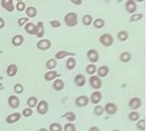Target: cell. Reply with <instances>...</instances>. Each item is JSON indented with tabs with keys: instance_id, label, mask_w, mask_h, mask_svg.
<instances>
[{
	"instance_id": "cell-12",
	"label": "cell",
	"mask_w": 147,
	"mask_h": 131,
	"mask_svg": "<svg viewBox=\"0 0 147 131\" xmlns=\"http://www.w3.org/2000/svg\"><path fill=\"white\" fill-rule=\"evenodd\" d=\"M8 104L13 109H17L20 106V100L16 96H10L8 99Z\"/></svg>"
},
{
	"instance_id": "cell-50",
	"label": "cell",
	"mask_w": 147,
	"mask_h": 131,
	"mask_svg": "<svg viewBox=\"0 0 147 131\" xmlns=\"http://www.w3.org/2000/svg\"><path fill=\"white\" fill-rule=\"evenodd\" d=\"M16 1H17V2H20V1H23V0H16Z\"/></svg>"
},
{
	"instance_id": "cell-51",
	"label": "cell",
	"mask_w": 147,
	"mask_h": 131,
	"mask_svg": "<svg viewBox=\"0 0 147 131\" xmlns=\"http://www.w3.org/2000/svg\"><path fill=\"white\" fill-rule=\"evenodd\" d=\"M112 131H120V130H112Z\"/></svg>"
},
{
	"instance_id": "cell-33",
	"label": "cell",
	"mask_w": 147,
	"mask_h": 131,
	"mask_svg": "<svg viewBox=\"0 0 147 131\" xmlns=\"http://www.w3.org/2000/svg\"><path fill=\"white\" fill-rule=\"evenodd\" d=\"M97 71V66L94 65V63H91L86 66V73L89 75H94V73H96Z\"/></svg>"
},
{
	"instance_id": "cell-1",
	"label": "cell",
	"mask_w": 147,
	"mask_h": 131,
	"mask_svg": "<svg viewBox=\"0 0 147 131\" xmlns=\"http://www.w3.org/2000/svg\"><path fill=\"white\" fill-rule=\"evenodd\" d=\"M64 23L68 27H74L78 25V15L76 13H68L65 15L64 18Z\"/></svg>"
},
{
	"instance_id": "cell-37",
	"label": "cell",
	"mask_w": 147,
	"mask_h": 131,
	"mask_svg": "<svg viewBox=\"0 0 147 131\" xmlns=\"http://www.w3.org/2000/svg\"><path fill=\"white\" fill-rule=\"evenodd\" d=\"M105 109L104 107L101 105H97L96 106H94V114L96 116H102L104 114Z\"/></svg>"
},
{
	"instance_id": "cell-35",
	"label": "cell",
	"mask_w": 147,
	"mask_h": 131,
	"mask_svg": "<svg viewBox=\"0 0 147 131\" xmlns=\"http://www.w3.org/2000/svg\"><path fill=\"white\" fill-rule=\"evenodd\" d=\"M140 114L136 112V111H133V112H131L129 114V119L130 121H132V122H136L140 120Z\"/></svg>"
},
{
	"instance_id": "cell-11",
	"label": "cell",
	"mask_w": 147,
	"mask_h": 131,
	"mask_svg": "<svg viewBox=\"0 0 147 131\" xmlns=\"http://www.w3.org/2000/svg\"><path fill=\"white\" fill-rule=\"evenodd\" d=\"M22 117V114H20V113H13V114H9V116L5 118V121L6 123L9 124H15L16 122L20 120Z\"/></svg>"
},
{
	"instance_id": "cell-13",
	"label": "cell",
	"mask_w": 147,
	"mask_h": 131,
	"mask_svg": "<svg viewBox=\"0 0 147 131\" xmlns=\"http://www.w3.org/2000/svg\"><path fill=\"white\" fill-rule=\"evenodd\" d=\"M102 99V93L98 90H96L91 93V97H90V101L93 104H98Z\"/></svg>"
},
{
	"instance_id": "cell-52",
	"label": "cell",
	"mask_w": 147,
	"mask_h": 131,
	"mask_svg": "<svg viewBox=\"0 0 147 131\" xmlns=\"http://www.w3.org/2000/svg\"><path fill=\"white\" fill-rule=\"evenodd\" d=\"M102 1H106V0H102Z\"/></svg>"
},
{
	"instance_id": "cell-29",
	"label": "cell",
	"mask_w": 147,
	"mask_h": 131,
	"mask_svg": "<svg viewBox=\"0 0 147 131\" xmlns=\"http://www.w3.org/2000/svg\"><path fill=\"white\" fill-rule=\"evenodd\" d=\"M61 117H62V118H65L67 120H68L69 122H74V120H76L77 116L76 114H74V112L70 111V112H67V113H65Z\"/></svg>"
},
{
	"instance_id": "cell-26",
	"label": "cell",
	"mask_w": 147,
	"mask_h": 131,
	"mask_svg": "<svg viewBox=\"0 0 147 131\" xmlns=\"http://www.w3.org/2000/svg\"><path fill=\"white\" fill-rule=\"evenodd\" d=\"M77 64V61L75 59V58H74L72 56L69 57L67 59V60L66 62V67L68 70H72L74 69L75 68Z\"/></svg>"
},
{
	"instance_id": "cell-14",
	"label": "cell",
	"mask_w": 147,
	"mask_h": 131,
	"mask_svg": "<svg viewBox=\"0 0 147 131\" xmlns=\"http://www.w3.org/2000/svg\"><path fill=\"white\" fill-rule=\"evenodd\" d=\"M104 109L105 111L109 115H115L117 113V111H118V106L115 104H113V103H108V104H106Z\"/></svg>"
},
{
	"instance_id": "cell-9",
	"label": "cell",
	"mask_w": 147,
	"mask_h": 131,
	"mask_svg": "<svg viewBox=\"0 0 147 131\" xmlns=\"http://www.w3.org/2000/svg\"><path fill=\"white\" fill-rule=\"evenodd\" d=\"M1 5L4 9L8 11L9 13H12L15 10L13 0H1Z\"/></svg>"
},
{
	"instance_id": "cell-15",
	"label": "cell",
	"mask_w": 147,
	"mask_h": 131,
	"mask_svg": "<svg viewBox=\"0 0 147 131\" xmlns=\"http://www.w3.org/2000/svg\"><path fill=\"white\" fill-rule=\"evenodd\" d=\"M74 83L78 87H83L86 84V78L82 74H78L74 77Z\"/></svg>"
},
{
	"instance_id": "cell-3",
	"label": "cell",
	"mask_w": 147,
	"mask_h": 131,
	"mask_svg": "<svg viewBox=\"0 0 147 131\" xmlns=\"http://www.w3.org/2000/svg\"><path fill=\"white\" fill-rule=\"evenodd\" d=\"M89 83L91 88L94 90H99L102 88V81L101 78L98 76H95V75H92L89 79Z\"/></svg>"
},
{
	"instance_id": "cell-31",
	"label": "cell",
	"mask_w": 147,
	"mask_h": 131,
	"mask_svg": "<svg viewBox=\"0 0 147 131\" xmlns=\"http://www.w3.org/2000/svg\"><path fill=\"white\" fill-rule=\"evenodd\" d=\"M117 37L118 39L121 42H125L129 39V33L125 30L120 31L118 34H117Z\"/></svg>"
},
{
	"instance_id": "cell-47",
	"label": "cell",
	"mask_w": 147,
	"mask_h": 131,
	"mask_svg": "<svg viewBox=\"0 0 147 131\" xmlns=\"http://www.w3.org/2000/svg\"><path fill=\"white\" fill-rule=\"evenodd\" d=\"M88 131H101L100 129L98 126H91V128L89 129Z\"/></svg>"
},
{
	"instance_id": "cell-41",
	"label": "cell",
	"mask_w": 147,
	"mask_h": 131,
	"mask_svg": "<svg viewBox=\"0 0 147 131\" xmlns=\"http://www.w3.org/2000/svg\"><path fill=\"white\" fill-rule=\"evenodd\" d=\"M13 90H14V91H15V93L16 94H21L24 91L23 86L21 83H16V84H15V86L13 87Z\"/></svg>"
},
{
	"instance_id": "cell-24",
	"label": "cell",
	"mask_w": 147,
	"mask_h": 131,
	"mask_svg": "<svg viewBox=\"0 0 147 131\" xmlns=\"http://www.w3.org/2000/svg\"><path fill=\"white\" fill-rule=\"evenodd\" d=\"M24 42V38L22 35H16L12 39V44L14 46H20Z\"/></svg>"
},
{
	"instance_id": "cell-32",
	"label": "cell",
	"mask_w": 147,
	"mask_h": 131,
	"mask_svg": "<svg viewBox=\"0 0 147 131\" xmlns=\"http://www.w3.org/2000/svg\"><path fill=\"white\" fill-rule=\"evenodd\" d=\"M144 15L142 13H133L131 17H130L129 22L130 23H134V22H137V21L141 20L142 19H143Z\"/></svg>"
},
{
	"instance_id": "cell-7",
	"label": "cell",
	"mask_w": 147,
	"mask_h": 131,
	"mask_svg": "<svg viewBox=\"0 0 147 131\" xmlns=\"http://www.w3.org/2000/svg\"><path fill=\"white\" fill-rule=\"evenodd\" d=\"M125 10L130 14H133L137 10V3L135 0H127L125 5Z\"/></svg>"
},
{
	"instance_id": "cell-20",
	"label": "cell",
	"mask_w": 147,
	"mask_h": 131,
	"mask_svg": "<svg viewBox=\"0 0 147 131\" xmlns=\"http://www.w3.org/2000/svg\"><path fill=\"white\" fill-rule=\"evenodd\" d=\"M18 72V67L16 64H10L6 69V74L9 77H13L16 75Z\"/></svg>"
},
{
	"instance_id": "cell-10",
	"label": "cell",
	"mask_w": 147,
	"mask_h": 131,
	"mask_svg": "<svg viewBox=\"0 0 147 131\" xmlns=\"http://www.w3.org/2000/svg\"><path fill=\"white\" fill-rule=\"evenodd\" d=\"M142 106V100L139 97H133L129 102V106L131 110H136Z\"/></svg>"
},
{
	"instance_id": "cell-25",
	"label": "cell",
	"mask_w": 147,
	"mask_h": 131,
	"mask_svg": "<svg viewBox=\"0 0 147 131\" xmlns=\"http://www.w3.org/2000/svg\"><path fill=\"white\" fill-rule=\"evenodd\" d=\"M132 59V55L129 52H123L119 55V59L122 63H129Z\"/></svg>"
},
{
	"instance_id": "cell-42",
	"label": "cell",
	"mask_w": 147,
	"mask_h": 131,
	"mask_svg": "<svg viewBox=\"0 0 147 131\" xmlns=\"http://www.w3.org/2000/svg\"><path fill=\"white\" fill-rule=\"evenodd\" d=\"M33 110H32V108H30V107H28V108H25L24 110H23V111H22V116H25V117H30V116H31L32 115H33Z\"/></svg>"
},
{
	"instance_id": "cell-46",
	"label": "cell",
	"mask_w": 147,
	"mask_h": 131,
	"mask_svg": "<svg viewBox=\"0 0 147 131\" xmlns=\"http://www.w3.org/2000/svg\"><path fill=\"white\" fill-rule=\"evenodd\" d=\"M4 26H5V21H4L3 18L0 17V29H3Z\"/></svg>"
},
{
	"instance_id": "cell-16",
	"label": "cell",
	"mask_w": 147,
	"mask_h": 131,
	"mask_svg": "<svg viewBox=\"0 0 147 131\" xmlns=\"http://www.w3.org/2000/svg\"><path fill=\"white\" fill-rule=\"evenodd\" d=\"M38 38H43L44 36V25L43 22H38L36 25V35Z\"/></svg>"
},
{
	"instance_id": "cell-8",
	"label": "cell",
	"mask_w": 147,
	"mask_h": 131,
	"mask_svg": "<svg viewBox=\"0 0 147 131\" xmlns=\"http://www.w3.org/2000/svg\"><path fill=\"white\" fill-rule=\"evenodd\" d=\"M89 102H90V100H89L88 96L82 95V96H79L78 98H76L75 105L78 107H84L88 105Z\"/></svg>"
},
{
	"instance_id": "cell-49",
	"label": "cell",
	"mask_w": 147,
	"mask_h": 131,
	"mask_svg": "<svg viewBox=\"0 0 147 131\" xmlns=\"http://www.w3.org/2000/svg\"><path fill=\"white\" fill-rule=\"evenodd\" d=\"M135 1H136V3H143L145 0H135Z\"/></svg>"
},
{
	"instance_id": "cell-5",
	"label": "cell",
	"mask_w": 147,
	"mask_h": 131,
	"mask_svg": "<svg viewBox=\"0 0 147 131\" xmlns=\"http://www.w3.org/2000/svg\"><path fill=\"white\" fill-rule=\"evenodd\" d=\"M36 107L37 113L40 115H45L48 112L49 105L48 103L46 100H40V102H38Z\"/></svg>"
},
{
	"instance_id": "cell-19",
	"label": "cell",
	"mask_w": 147,
	"mask_h": 131,
	"mask_svg": "<svg viewBox=\"0 0 147 131\" xmlns=\"http://www.w3.org/2000/svg\"><path fill=\"white\" fill-rule=\"evenodd\" d=\"M60 76L57 72L55 70H50L48 72H47V73L44 74V80L46 81H52L53 80H55L57 77H58Z\"/></svg>"
},
{
	"instance_id": "cell-39",
	"label": "cell",
	"mask_w": 147,
	"mask_h": 131,
	"mask_svg": "<svg viewBox=\"0 0 147 131\" xmlns=\"http://www.w3.org/2000/svg\"><path fill=\"white\" fill-rule=\"evenodd\" d=\"M15 8L16 9V10L19 11V12H23V11H25L26 5L23 1H20V2H17Z\"/></svg>"
},
{
	"instance_id": "cell-28",
	"label": "cell",
	"mask_w": 147,
	"mask_h": 131,
	"mask_svg": "<svg viewBox=\"0 0 147 131\" xmlns=\"http://www.w3.org/2000/svg\"><path fill=\"white\" fill-rule=\"evenodd\" d=\"M93 25L94 27L97 29H101L105 26V20L103 19H101V18H98L96 19H94V21H93Z\"/></svg>"
},
{
	"instance_id": "cell-4",
	"label": "cell",
	"mask_w": 147,
	"mask_h": 131,
	"mask_svg": "<svg viewBox=\"0 0 147 131\" xmlns=\"http://www.w3.org/2000/svg\"><path fill=\"white\" fill-rule=\"evenodd\" d=\"M52 46L51 41L48 39H41L36 43V48L41 51H47Z\"/></svg>"
},
{
	"instance_id": "cell-34",
	"label": "cell",
	"mask_w": 147,
	"mask_h": 131,
	"mask_svg": "<svg viewBox=\"0 0 147 131\" xmlns=\"http://www.w3.org/2000/svg\"><path fill=\"white\" fill-rule=\"evenodd\" d=\"M82 23H83L84 25H87V26L91 25L92 23H93V18H92L91 15L86 14L82 18Z\"/></svg>"
},
{
	"instance_id": "cell-30",
	"label": "cell",
	"mask_w": 147,
	"mask_h": 131,
	"mask_svg": "<svg viewBox=\"0 0 147 131\" xmlns=\"http://www.w3.org/2000/svg\"><path fill=\"white\" fill-rule=\"evenodd\" d=\"M26 104L30 108H34L38 104V99L36 96H30V97H29L27 101H26Z\"/></svg>"
},
{
	"instance_id": "cell-40",
	"label": "cell",
	"mask_w": 147,
	"mask_h": 131,
	"mask_svg": "<svg viewBox=\"0 0 147 131\" xmlns=\"http://www.w3.org/2000/svg\"><path fill=\"white\" fill-rule=\"evenodd\" d=\"M136 128L141 131H144L146 130V120H140L137 121Z\"/></svg>"
},
{
	"instance_id": "cell-48",
	"label": "cell",
	"mask_w": 147,
	"mask_h": 131,
	"mask_svg": "<svg viewBox=\"0 0 147 131\" xmlns=\"http://www.w3.org/2000/svg\"><path fill=\"white\" fill-rule=\"evenodd\" d=\"M38 131H50V130H48L47 129H46V128H41Z\"/></svg>"
},
{
	"instance_id": "cell-23",
	"label": "cell",
	"mask_w": 147,
	"mask_h": 131,
	"mask_svg": "<svg viewBox=\"0 0 147 131\" xmlns=\"http://www.w3.org/2000/svg\"><path fill=\"white\" fill-rule=\"evenodd\" d=\"M26 14L28 18H35L37 15V9L33 6H28L26 8Z\"/></svg>"
},
{
	"instance_id": "cell-6",
	"label": "cell",
	"mask_w": 147,
	"mask_h": 131,
	"mask_svg": "<svg viewBox=\"0 0 147 131\" xmlns=\"http://www.w3.org/2000/svg\"><path fill=\"white\" fill-rule=\"evenodd\" d=\"M87 58L91 63H95L99 60V53L98 52L94 49H91L87 52Z\"/></svg>"
},
{
	"instance_id": "cell-21",
	"label": "cell",
	"mask_w": 147,
	"mask_h": 131,
	"mask_svg": "<svg viewBox=\"0 0 147 131\" xmlns=\"http://www.w3.org/2000/svg\"><path fill=\"white\" fill-rule=\"evenodd\" d=\"M24 29L30 35H36V25L33 23H26Z\"/></svg>"
},
{
	"instance_id": "cell-43",
	"label": "cell",
	"mask_w": 147,
	"mask_h": 131,
	"mask_svg": "<svg viewBox=\"0 0 147 131\" xmlns=\"http://www.w3.org/2000/svg\"><path fill=\"white\" fill-rule=\"evenodd\" d=\"M29 19L28 17H22V18H20L19 19H18L17 23H18V25L19 26H23V25H25L26 23H27L29 22Z\"/></svg>"
},
{
	"instance_id": "cell-17",
	"label": "cell",
	"mask_w": 147,
	"mask_h": 131,
	"mask_svg": "<svg viewBox=\"0 0 147 131\" xmlns=\"http://www.w3.org/2000/svg\"><path fill=\"white\" fill-rule=\"evenodd\" d=\"M76 53H70V52H67V51L65 50H61L58 51L57 53H56L54 57L57 60H60V59H63L66 58L67 56H69V55H75Z\"/></svg>"
},
{
	"instance_id": "cell-2",
	"label": "cell",
	"mask_w": 147,
	"mask_h": 131,
	"mask_svg": "<svg viewBox=\"0 0 147 131\" xmlns=\"http://www.w3.org/2000/svg\"><path fill=\"white\" fill-rule=\"evenodd\" d=\"M99 43L105 47H110V46H112L113 43H114V38L109 33H104L102 35H100Z\"/></svg>"
},
{
	"instance_id": "cell-36",
	"label": "cell",
	"mask_w": 147,
	"mask_h": 131,
	"mask_svg": "<svg viewBox=\"0 0 147 131\" xmlns=\"http://www.w3.org/2000/svg\"><path fill=\"white\" fill-rule=\"evenodd\" d=\"M49 130L50 131H62L63 127L61 126V124H60L59 123H53L50 125Z\"/></svg>"
},
{
	"instance_id": "cell-27",
	"label": "cell",
	"mask_w": 147,
	"mask_h": 131,
	"mask_svg": "<svg viewBox=\"0 0 147 131\" xmlns=\"http://www.w3.org/2000/svg\"><path fill=\"white\" fill-rule=\"evenodd\" d=\"M57 66V60L56 59H50L46 63V68L49 70H53V69H55Z\"/></svg>"
},
{
	"instance_id": "cell-22",
	"label": "cell",
	"mask_w": 147,
	"mask_h": 131,
	"mask_svg": "<svg viewBox=\"0 0 147 131\" xmlns=\"http://www.w3.org/2000/svg\"><path fill=\"white\" fill-rule=\"evenodd\" d=\"M64 86H65L64 82L61 79H57L53 83V88L56 91H61L62 90H63Z\"/></svg>"
},
{
	"instance_id": "cell-18",
	"label": "cell",
	"mask_w": 147,
	"mask_h": 131,
	"mask_svg": "<svg viewBox=\"0 0 147 131\" xmlns=\"http://www.w3.org/2000/svg\"><path fill=\"white\" fill-rule=\"evenodd\" d=\"M96 73H98V76L100 78L105 77V76H108V74L109 73V66H100L98 69H97Z\"/></svg>"
},
{
	"instance_id": "cell-44",
	"label": "cell",
	"mask_w": 147,
	"mask_h": 131,
	"mask_svg": "<svg viewBox=\"0 0 147 131\" xmlns=\"http://www.w3.org/2000/svg\"><path fill=\"white\" fill-rule=\"evenodd\" d=\"M50 25H51V27L53 28H59L61 25V24L58 20L53 19V20H51V22H50Z\"/></svg>"
},
{
	"instance_id": "cell-45",
	"label": "cell",
	"mask_w": 147,
	"mask_h": 131,
	"mask_svg": "<svg viewBox=\"0 0 147 131\" xmlns=\"http://www.w3.org/2000/svg\"><path fill=\"white\" fill-rule=\"evenodd\" d=\"M70 1L76 5H81L82 4V0H70Z\"/></svg>"
},
{
	"instance_id": "cell-38",
	"label": "cell",
	"mask_w": 147,
	"mask_h": 131,
	"mask_svg": "<svg viewBox=\"0 0 147 131\" xmlns=\"http://www.w3.org/2000/svg\"><path fill=\"white\" fill-rule=\"evenodd\" d=\"M63 131H76V126L72 122L67 123L63 126Z\"/></svg>"
}]
</instances>
